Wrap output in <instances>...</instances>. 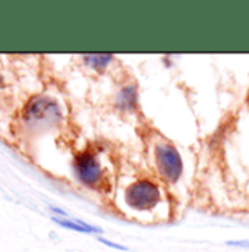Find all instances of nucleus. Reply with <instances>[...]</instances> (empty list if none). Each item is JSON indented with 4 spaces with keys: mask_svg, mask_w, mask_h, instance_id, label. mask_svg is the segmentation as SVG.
<instances>
[{
    "mask_svg": "<svg viewBox=\"0 0 249 252\" xmlns=\"http://www.w3.org/2000/svg\"><path fill=\"white\" fill-rule=\"evenodd\" d=\"M98 241L103 244V245H106V247H110V248H113V250H119V251H127V248L124 247V245H121V244H116V242H112V241H109V239H104V238H98Z\"/></svg>",
    "mask_w": 249,
    "mask_h": 252,
    "instance_id": "0eeeda50",
    "label": "nucleus"
},
{
    "mask_svg": "<svg viewBox=\"0 0 249 252\" xmlns=\"http://www.w3.org/2000/svg\"><path fill=\"white\" fill-rule=\"evenodd\" d=\"M73 169L76 178L87 187H97L103 181L101 166L95 158V156L91 153L78 154L73 161Z\"/></svg>",
    "mask_w": 249,
    "mask_h": 252,
    "instance_id": "20e7f679",
    "label": "nucleus"
},
{
    "mask_svg": "<svg viewBox=\"0 0 249 252\" xmlns=\"http://www.w3.org/2000/svg\"><path fill=\"white\" fill-rule=\"evenodd\" d=\"M52 220L55 223H58L59 226H62L64 229L73 230V232H79V233H101L103 230L97 226L88 224L82 220H76V219H62V217H52Z\"/></svg>",
    "mask_w": 249,
    "mask_h": 252,
    "instance_id": "39448f33",
    "label": "nucleus"
},
{
    "mask_svg": "<svg viewBox=\"0 0 249 252\" xmlns=\"http://www.w3.org/2000/svg\"><path fill=\"white\" fill-rule=\"evenodd\" d=\"M61 119L59 106L49 97H35L28 101L24 109L22 121L30 127H44L56 124Z\"/></svg>",
    "mask_w": 249,
    "mask_h": 252,
    "instance_id": "f257e3e1",
    "label": "nucleus"
},
{
    "mask_svg": "<svg viewBox=\"0 0 249 252\" xmlns=\"http://www.w3.org/2000/svg\"><path fill=\"white\" fill-rule=\"evenodd\" d=\"M85 63L90 64L91 67L94 69H103L107 63L110 62L112 56H107V55H87L84 56Z\"/></svg>",
    "mask_w": 249,
    "mask_h": 252,
    "instance_id": "423d86ee",
    "label": "nucleus"
},
{
    "mask_svg": "<svg viewBox=\"0 0 249 252\" xmlns=\"http://www.w3.org/2000/svg\"><path fill=\"white\" fill-rule=\"evenodd\" d=\"M126 201L136 210L153 208L160 201V189L151 181H136L126 189Z\"/></svg>",
    "mask_w": 249,
    "mask_h": 252,
    "instance_id": "f03ea898",
    "label": "nucleus"
},
{
    "mask_svg": "<svg viewBox=\"0 0 249 252\" xmlns=\"http://www.w3.org/2000/svg\"><path fill=\"white\" fill-rule=\"evenodd\" d=\"M227 245L229 247H236V248H249V239H244V241H229Z\"/></svg>",
    "mask_w": 249,
    "mask_h": 252,
    "instance_id": "6e6552de",
    "label": "nucleus"
},
{
    "mask_svg": "<svg viewBox=\"0 0 249 252\" xmlns=\"http://www.w3.org/2000/svg\"><path fill=\"white\" fill-rule=\"evenodd\" d=\"M156 161L160 175L167 182H176L182 175V158L175 147L169 144H158L156 148Z\"/></svg>",
    "mask_w": 249,
    "mask_h": 252,
    "instance_id": "7ed1b4c3",
    "label": "nucleus"
}]
</instances>
